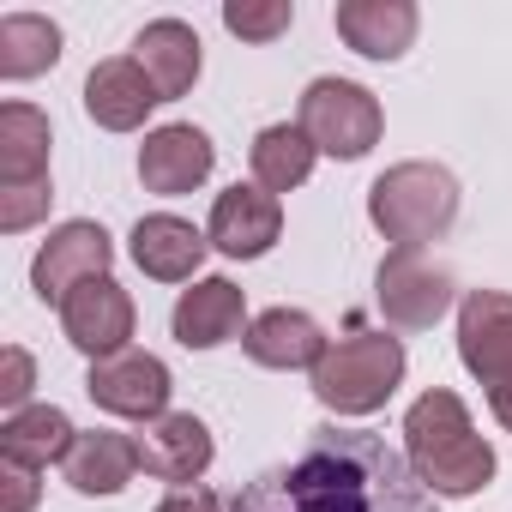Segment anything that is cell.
I'll return each instance as SVG.
<instances>
[{"label":"cell","instance_id":"cell-1","mask_svg":"<svg viewBox=\"0 0 512 512\" xmlns=\"http://www.w3.org/2000/svg\"><path fill=\"white\" fill-rule=\"evenodd\" d=\"M229 512H434V494L380 434L314 428L290 464L253 476Z\"/></svg>","mask_w":512,"mask_h":512},{"label":"cell","instance_id":"cell-2","mask_svg":"<svg viewBox=\"0 0 512 512\" xmlns=\"http://www.w3.org/2000/svg\"><path fill=\"white\" fill-rule=\"evenodd\" d=\"M404 458L422 476V488L446 494V500L476 494V488L494 482V446L476 434L464 398L446 392V386H434V392H422L410 404V416H404Z\"/></svg>","mask_w":512,"mask_h":512},{"label":"cell","instance_id":"cell-3","mask_svg":"<svg viewBox=\"0 0 512 512\" xmlns=\"http://www.w3.org/2000/svg\"><path fill=\"white\" fill-rule=\"evenodd\" d=\"M368 217L392 247L422 253L458 223V181L440 163H398L368 187Z\"/></svg>","mask_w":512,"mask_h":512},{"label":"cell","instance_id":"cell-4","mask_svg":"<svg viewBox=\"0 0 512 512\" xmlns=\"http://www.w3.org/2000/svg\"><path fill=\"white\" fill-rule=\"evenodd\" d=\"M404 380V344L386 332L338 338L314 368V398L338 416H374Z\"/></svg>","mask_w":512,"mask_h":512},{"label":"cell","instance_id":"cell-5","mask_svg":"<svg viewBox=\"0 0 512 512\" xmlns=\"http://www.w3.org/2000/svg\"><path fill=\"white\" fill-rule=\"evenodd\" d=\"M296 127L314 139V151L356 163V157H368L380 145L386 115H380L368 85H356V79H314L302 91V121Z\"/></svg>","mask_w":512,"mask_h":512},{"label":"cell","instance_id":"cell-6","mask_svg":"<svg viewBox=\"0 0 512 512\" xmlns=\"http://www.w3.org/2000/svg\"><path fill=\"white\" fill-rule=\"evenodd\" d=\"M458 356L488 386V404L512 398V296L506 290H470L458 302Z\"/></svg>","mask_w":512,"mask_h":512},{"label":"cell","instance_id":"cell-7","mask_svg":"<svg viewBox=\"0 0 512 512\" xmlns=\"http://www.w3.org/2000/svg\"><path fill=\"white\" fill-rule=\"evenodd\" d=\"M374 290H380V314H386L398 332H428V326L452 308V296H458V284H452L446 266L422 260V253H404V247H392L386 260H380Z\"/></svg>","mask_w":512,"mask_h":512},{"label":"cell","instance_id":"cell-8","mask_svg":"<svg viewBox=\"0 0 512 512\" xmlns=\"http://www.w3.org/2000/svg\"><path fill=\"white\" fill-rule=\"evenodd\" d=\"M109 260H115V241L103 235V223H61L43 253H37V266H31V284L43 302H67L79 284H97L109 278Z\"/></svg>","mask_w":512,"mask_h":512},{"label":"cell","instance_id":"cell-9","mask_svg":"<svg viewBox=\"0 0 512 512\" xmlns=\"http://www.w3.org/2000/svg\"><path fill=\"white\" fill-rule=\"evenodd\" d=\"M85 392L97 398V410L109 416H139V422H157L169 416V368L151 356V350H121V356H103L91 362V380Z\"/></svg>","mask_w":512,"mask_h":512},{"label":"cell","instance_id":"cell-10","mask_svg":"<svg viewBox=\"0 0 512 512\" xmlns=\"http://www.w3.org/2000/svg\"><path fill=\"white\" fill-rule=\"evenodd\" d=\"M278 229H284V205H278V193H266L260 181H235V187L217 193L205 241L223 247L229 260H260V253L278 241Z\"/></svg>","mask_w":512,"mask_h":512},{"label":"cell","instance_id":"cell-11","mask_svg":"<svg viewBox=\"0 0 512 512\" xmlns=\"http://www.w3.org/2000/svg\"><path fill=\"white\" fill-rule=\"evenodd\" d=\"M61 332H67L91 362L121 356V350H133V344H127V338H133V296H127L115 278L79 284V290L61 302Z\"/></svg>","mask_w":512,"mask_h":512},{"label":"cell","instance_id":"cell-12","mask_svg":"<svg viewBox=\"0 0 512 512\" xmlns=\"http://www.w3.org/2000/svg\"><path fill=\"white\" fill-rule=\"evenodd\" d=\"M133 440H139V470L157 476V482L193 488L205 476V464H211V428L193 410H169V416L145 422Z\"/></svg>","mask_w":512,"mask_h":512},{"label":"cell","instance_id":"cell-13","mask_svg":"<svg viewBox=\"0 0 512 512\" xmlns=\"http://www.w3.org/2000/svg\"><path fill=\"white\" fill-rule=\"evenodd\" d=\"M211 163H217L211 139H205L199 127H187V121L157 127V133H145V145H139V181H145V193H163V199L193 193V187L211 175Z\"/></svg>","mask_w":512,"mask_h":512},{"label":"cell","instance_id":"cell-14","mask_svg":"<svg viewBox=\"0 0 512 512\" xmlns=\"http://www.w3.org/2000/svg\"><path fill=\"white\" fill-rule=\"evenodd\" d=\"M157 85L145 79V67L133 55H115V61H97L91 79H85V115L109 133H133L145 127V115L157 109Z\"/></svg>","mask_w":512,"mask_h":512},{"label":"cell","instance_id":"cell-15","mask_svg":"<svg viewBox=\"0 0 512 512\" xmlns=\"http://www.w3.org/2000/svg\"><path fill=\"white\" fill-rule=\"evenodd\" d=\"M205 235L187 223V217H169V211H151L133 223V266L157 284H187L199 266H205Z\"/></svg>","mask_w":512,"mask_h":512},{"label":"cell","instance_id":"cell-16","mask_svg":"<svg viewBox=\"0 0 512 512\" xmlns=\"http://www.w3.org/2000/svg\"><path fill=\"white\" fill-rule=\"evenodd\" d=\"M175 338L187 344V350H217V344H229V338H247L241 326H247V296L229 284V278H199L193 290H181V302H175Z\"/></svg>","mask_w":512,"mask_h":512},{"label":"cell","instance_id":"cell-17","mask_svg":"<svg viewBox=\"0 0 512 512\" xmlns=\"http://www.w3.org/2000/svg\"><path fill=\"white\" fill-rule=\"evenodd\" d=\"M241 350H247V362L284 368V374H290V368H320V356H326L332 344H326V332H320L314 314H302V308H266L260 320L247 326Z\"/></svg>","mask_w":512,"mask_h":512},{"label":"cell","instance_id":"cell-18","mask_svg":"<svg viewBox=\"0 0 512 512\" xmlns=\"http://www.w3.org/2000/svg\"><path fill=\"white\" fill-rule=\"evenodd\" d=\"M338 37L368 55V61H398L410 43H416V7L410 0H338V13H332Z\"/></svg>","mask_w":512,"mask_h":512},{"label":"cell","instance_id":"cell-19","mask_svg":"<svg viewBox=\"0 0 512 512\" xmlns=\"http://www.w3.org/2000/svg\"><path fill=\"white\" fill-rule=\"evenodd\" d=\"M133 61L145 67V79L157 85V97L175 103V97H187L193 79H199V37H193V25H181V19H151V25L133 37Z\"/></svg>","mask_w":512,"mask_h":512},{"label":"cell","instance_id":"cell-20","mask_svg":"<svg viewBox=\"0 0 512 512\" xmlns=\"http://www.w3.org/2000/svg\"><path fill=\"white\" fill-rule=\"evenodd\" d=\"M73 440H79L73 416H67V410H55V404H25L19 416L0 422V458H13V464H25V470L67 464Z\"/></svg>","mask_w":512,"mask_h":512},{"label":"cell","instance_id":"cell-21","mask_svg":"<svg viewBox=\"0 0 512 512\" xmlns=\"http://www.w3.org/2000/svg\"><path fill=\"white\" fill-rule=\"evenodd\" d=\"M61 470H67V482L79 494H121L133 482V470H139V440L115 434V428H91V434L73 440Z\"/></svg>","mask_w":512,"mask_h":512},{"label":"cell","instance_id":"cell-22","mask_svg":"<svg viewBox=\"0 0 512 512\" xmlns=\"http://www.w3.org/2000/svg\"><path fill=\"white\" fill-rule=\"evenodd\" d=\"M49 181V115L31 103L0 109V187H43Z\"/></svg>","mask_w":512,"mask_h":512},{"label":"cell","instance_id":"cell-23","mask_svg":"<svg viewBox=\"0 0 512 512\" xmlns=\"http://www.w3.org/2000/svg\"><path fill=\"white\" fill-rule=\"evenodd\" d=\"M247 157H253V181H260L266 193H296V187L314 175V157H320V151H314V139H308L302 127L284 121V127H266L260 139H253Z\"/></svg>","mask_w":512,"mask_h":512},{"label":"cell","instance_id":"cell-24","mask_svg":"<svg viewBox=\"0 0 512 512\" xmlns=\"http://www.w3.org/2000/svg\"><path fill=\"white\" fill-rule=\"evenodd\" d=\"M61 61V31L43 13H7L0 19V79H37Z\"/></svg>","mask_w":512,"mask_h":512},{"label":"cell","instance_id":"cell-25","mask_svg":"<svg viewBox=\"0 0 512 512\" xmlns=\"http://www.w3.org/2000/svg\"><path fill=\"white\" fill-rule=\"evenodd\" d=\"M290 19H296L290 0H229V7H223V25L241 43H272V37L290 31Z\"/></svg>","mask_w":512,"mask_h":512},{"label":"cell","instance_id":"cell-26","mask_svg":"<svg viewBox=\"0 0 512 512\" xmlns=\"http://www.w3.org/2000/svg\"><path fill=\"white\" fill-rule=\"evenodd\" d=\"M49 181L43 187H0V229H7V235H19V229H31L43 211H49Z\"/></svg>","mask_w":512,"mask_h":512},{"label":"cell","instance_id":"cell-27","mask_svg":"<svg viewBox=\"0 0 512 512\" xmlns=\"http://www.w3.org/2000/svg\"><path fill=\"white\" fill-rule=\"evenodd\" d=\"M31 386H37V368H31V356H25L19 344H7V350H0V404H7V416H19V410H25Z\"/></svg>","mask_w":512,"mask_h":512},{"label":"cell","instance_id":"cell-28","mask_svg":"<svg viewBox=\"0 0 512 512\" xmlns=\"http://www.w3.org/2000/svg\"><path fill=\"white\" fill-rule=\"evenodd\" d=\"M37 506V470L0 458V512H31Z\"/></svg>","mask_w":512,"mask_h":512},{"label":"cell","instance_id":"cell-29","mask_svg":"<svg viewBox=\"0 0 512 512\" xmlns=\"http://www.w3.org/2000/svg\"><path fill=\"white\" fill-rule=\"evenodd\" d=\"M157 512H223V506H217V494H211V488H175Z\"/></svg>","mask_w":512,"mask_h":512}]
</instances>
